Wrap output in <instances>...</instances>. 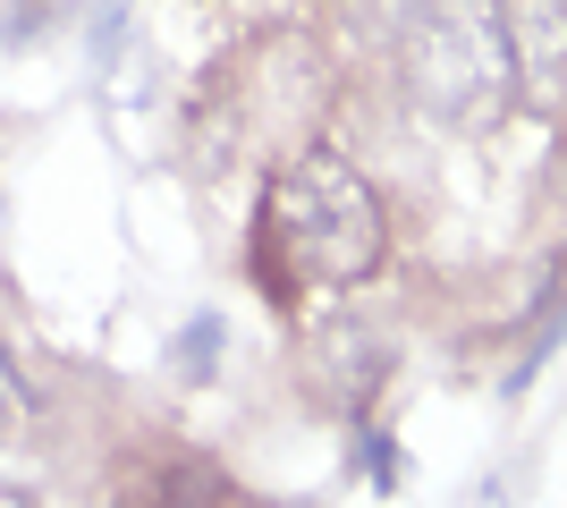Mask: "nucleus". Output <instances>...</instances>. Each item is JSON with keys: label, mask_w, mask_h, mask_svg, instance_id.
Segmentation results:
<instances>
[{"label": "nucleus", "mask_w": 567, "mask_h": 508, "mask_svg": "<svg viewBox=\"0 0 567 508\" xmlns=\"http://www.w3.org/2000/svg\"><path fill=\"white\" fill-rule=\"evenodd\" d=\"M313 373H322V390H331L339 407H364L381 390V373H390V356H381L373 331H355V322H339V331L313 339Z\"/></svg>", "instance_id": "obj_4"}, {"label": "nucleus", "mask_w": 567, "mask_h": 508, "mask_svg": "<svg viewBox=\"0 0 567 508\" xmlns=\"http://www.w3.org/2000/svg\"><path fill=\"white\" fill-rule=\"evenodd\" d=\"M213 348H220V314H195L187 331H178V373L204 382V373H213Z\"/></svg>", "instance_id": "obj_5"}, {"label": "nucleus", "mask_w": 567, "mask_h": 508, "mask_svg": "<svg viewBox=\"0 0 567 508\" xmlns=\"http://www.w3.org/2000/svg\"><path fill=\"white\" fill-rule=\"evenodd\" d=\"M0 433H9V415H0Z\"/></svg>", "instance_id": "obj_8"}, {"label": "nucleus", "mask_w": 567, "mask_h": 508, "mask_svg": "<svg viewBox=\"0 0 567 508\" xmlns=\"http://www.w3.org/2000/svg\"><path fill=\"white\" fill-rule=\"evenodd\" d=\"M381 263V204L373 187L355 178L331 153H306L271 178V204H262V246L255 271L280 280L271 297H288L297 280L313 289H355L364 271Z\"/></svg>", "instance_id": "obj_1"}, {"label": "nucleus", "mask_w": 567, "mask_h": 508, "mask_svg": "<svg viewBox=\"0 0 567 508\" xmlns=\"http://www.w3.org/2000/svg\"><path fill=\"white\" fill-rule=\"evenodd\" d=\"M508 60H517V85H534V94H559L567 85V9L559 0H517Z\"/></svg>", "instance_id": "obj_3"}, {"label": "nucleus", "mask_w": 567, "mask_h": 508, "mask_svg": "<svg viewBox=\"0 0 567 508\" xmlns=\"http://www.w3.org/2000/svg\"><path fill=\"white\" fill-rule=\"evenodd\" d=\"M406 76L415 94L441 111V120H492L499 94L517 85V60H508V25L483 0H441L406 25Z\"/></svg>", "instance_id": "obj_2"}, {"label": "nucleus", "mask_w": 567, "mask_h": 508, "mask_svg": "<svg viewBox=\"0 0 567 508\" xmlns=\"http://www.w3.org/2000/svg\"><path fill=\"white\" fill-rule=\"evenodd\" d=\"M0 508H25V500H9V491H0Z\"/></svg>", "instance_id": "obj_7"}, {"label": "nucleus", "mask_w": 567, "mask_h": 508, "mask_svg": "<svg viewBox=\"0 0 567 508\" xmlns=\"http://www.w3.org/2000/svg\"><path fill=\"white\" fill-rule=\"evenodd\" d=\"M118 18H127V9H102V25H94V60H111V51H118Z\"/></svg>", "instance_id": "obj_6"}]
</instances>
